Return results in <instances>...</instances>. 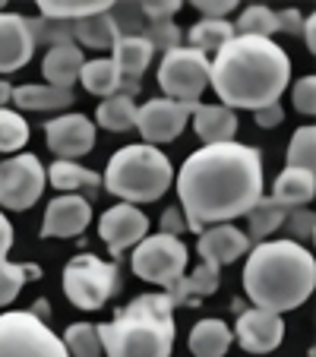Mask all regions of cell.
<instances>
[{
  "instance_id": "obj_43",
  "label": "cell",
  "mask_w": 316,
  "mask_h": 357,
  "mask_svg": "<svg viewBox=\"0 0 316 357\" xmlns=\"http://www.w3.org/2000/svg\"><path fill=\"white\" fill-rule=\"evenodd\" d=\"M193 7L202 13V20H225V16H228L237 3H234V0H196Z\"/></svg>"
},
{
  "instance_id": "obj_52",
  "label": "cell",
  "mask_w": 316,
  "mask_h": 357,
  "mask_svg": "<svg viewBox=\"0 0 316 357\" xmlns=\"http://www.w3.org/2000/svg\"><path fill=\"white\" fill-rule=\"evenodd\" d=\"M3 7H7V3H3V0H0V13H3Z\"/></svg>"
},
{
  "instance_id": "obj_26",
  "label": "cell",
  "mask_w": 316,
  "mask_h": 357,
  "mask_svg": "<svg viewBox=\"0 0 316 357\" xmlns=\"http://www.w3.org/2000/svg\"><path fill=\"white\" fill-rule=\"evenodd\" d=\"M38 10H41V20L80 22L86 16L108 13L111 3L108 0H38Z\"/></svg>"
},
{
  "instance_id": "obj_23",
  "label": "cell",
  "mask_w": 316,
  "mask_h": 357,
  "mask_svg": "<svg viewBox=\"0 0 316 357\" xmlns=\"http://www.w3.org/2000/svg\"><path fill=\"white\" fill-rule=\"evenodd\" d=\"M111 61L121 70V79L127 82H140V76L146 73V67L152 63V47L142 35H130V38H117L114 41V57Z\"/></svg>"
},
{
  "instance_id": "obj_22",
  "label": "cell",
  "mask_w": 316,
  "mask_h": 357,
  "mask_svg": "<svg viewBox=\"0 0 316 357\" xmlns=\"http://www.w3.org/2000/svg\"><path fill=\"white\" fill-rule=\"evenodd\" d=\"M316 196V177L313 171H301V168H285L282 174L272 183V199L285 209L291 206H307Z\"/></svg>"
},
{
  "instance_id": "obj_4",
  "label": "cell",
  "mask_w": 316,
  "mask_h": 357,
  "mask_svg": "<svg viewBox=\"0 0 316 357\" xmlns=\"http://www.w3.org/2000/svg\"><path fill=\"white\" fill-rule=\"evenodd\" d=\"M101 351L108 357H171L174 351V307L168 294H140L98 326Z\"/></svg>"
},
{
  "instance_id": "obj_49",
  "label": "cell",
  "mask_w": 316,
  "mask_h": 357,
  "mask_svg": "<svg viewBox=\"0 0 316 357\" xmlns=\"http://www.w3.org/2000/svg\"><path fill=\"white\" fill-rule=\"evenodd\" d=\"M13 98V86L7 79H0V108H7V101Z\"/></svg>"
},
{
  "instance_id": "obj_15",
  "label": "cell",
  "mask_w": 316,
  "mask_h": 357,
  "mask_svg": "<svg viewBox=\"0 0 316 357\" xmlns=\"http://www.w3.org/2000/svg\"><path fill=\"white\" fill-rule=\"evenodd\" d=\"M89 222H92L89 199H82L76 193H63L47 202L45 222H41V237H80Z\"/></svg>"
},
{
  "instance_id": "obj_44",
  "label": "cell",
  "mask_w": 316,
  "mask_h": 357,
  "mask_svg": "<svg viewBox=\"0 0 316 357\" xmlns=\"http://www.w3.org/2000/svg\"><path fill=\"white\" fill-rule=\"evenodd\" d=\"M253 121H256V127H262V130H272V127H278V123L285 121V108L282 105H266V108H259V111H253Z\"/></svg>"
},
{
  "instance_id": "obj_32",
  "label": "cell",
  "mask_w": 316,
  "mask_h": 357,
  "mask_svg": "<svg viewBox=\"0 0 316 357\" xmlns=\"http://www.w3.org/2000/svg\"><path fill=\"white\" fill-rule=\"evenodd\" d=\"M29 278H41V269L35 263H7V259H0V307L13 303Z\"/></svg>"
},
{
  "instance_id": "obj_36",
  "label": "cell",
  "mask_w": 316,
  "mask_h": 357,
  "mask_svg": "<svg viewBox=\"0 0 316 357\" xmlns=\"http://www.w3.org/2000/svg\"><path fill=\"white\" fill-rule=\"evenodd\" d=\"M313 155H316V130L313 127H297L288 146V168L313 171Z\"/></svg>"
},
{
  "instance_id": "obj_47",
  "label": "cell",
  "mask_w": 316,
  "mask_h": 357,
  "mask_svg": "<svg viewBox=\"0 0 316 357\" xmlns=\"http://www.w3.org/2000/svg\"><path fill=\"white\" fill-rule=\"evenodd\" d=\"M10 247H13V225H10L7 215L0 212V259H7Z\"/></svg>"
},
{
  "instance_id": "obj_46",
  "label": "cell",
  "mask_w": 316,
  "mask_h": 357,
  "mask_svg": "<svg viewBox=\"0 0 316 357\" xmlns=\"http://www.w3.org/2000/svg\"><path fill=\"white\" fill-rule=\"evenodd\" d=\"M276 20H278V29L288 35H297L303 29V16L297 10H282V13H276Z\"/></svg>"
},
{
  "instance_id": "obj_1",
  "label": "cell",
  "mask_w": 316,
  "mask_h": 357,
  "mask_svg": "<svg viewBox=\"0 0 316 357\" xmlns=\"http://www.w3.org/2000/svg\"><path fill=\"white\" fill-rule=\"evenodd\" d=\"M177 196L187 231L202 234L212 225L247 215L262 199V155L243 142L202 146L177 174Z\"/></svg>"
},
{
  "instance_id": "obj_28",
  "label": "cell",
  "mask_w": 316,
  "mask_h": 357,
  "mask_svg": "<svg viewBox=\"0 0 316 357\" xmlns=\"http://www.w3.org/2000/svg\"><path fill=\"white\" fill-rule=\"evenodd\" d=\"M45 177H47L51 187L63 190V193H73V190H82V187L86 190H98L101 187V177L95 174V171L82 168V165H76V162H61V158L45 171Z\"/></svg>"
},
{
  "instance_id": "obj_18",
  "label": "cell",
  "mask_w": 316,
  "mask_h": 357,
  "mask_svg": "<svg viewBox=\"0 0 316 357\" xmlns=\"http://www.w3.org/2000/svg\"><path fill=\"white\" fill-rule=\"evenodd\" d=\"M193 130L202 139V146H218V142H234L237 114L225 105H196L193 108Z\"/></svg>"
},
{
  "instance_id": "obj_25",
  "label": "cell",
  "mask_w": 316,
  "mask_h": 357,
  "mask_svg": "<svg viewBox=\"0 0 316 357\" xmlns=\"http://www.w3.org/2000/svg\"><path fill=\"white\" fill-rule=\"evenodd\" d=\"M80 79L86 86V92L101 95V98H111V95L121 92V70L111 57H98V61H86L80 70Z\"/></svg>"
},
{
  "instance_id": "obj_9",
  "label": "cell",
  "mask_w": 316,
  "mask_h": 357,
  "mask_svg": "<svg viewBox=\"0 0 316 357\" xmlns=\"http://www.w3.org/2000/svg\"><path fill=\"white\" fill-rule=\"evenodd\" d=\"M158 86L165 89V98L200 105L202 89L209 86V54L183 45L168 51L158 63Z\"/></svg>"
},
{
  "instance_id": "obj_10",
  "label": "cell",
  "mask_w": 316,
  "mask_h": 357,
  "mask_svg": "<svg viewBox=\"0 0 316 357\" xmlns=\"http://www.w3.org/2000/svg\"><path fill=\"white\" fill-rule=\"evenodd\" d=\"M47 187L45 168L35 155H16L0 162V206L13 212L32 209Z\"/></svg>"
},
{
  "instance_id": "obj_12",
  "label": "cell",
  "mask_w": 316,
  "mask_h": 357,
  "mask_svg": "<svg viewBox=\"0 0 316 357\" xmlns=\"http://www.w3.org/2000/svg\"><path fill=\"white\" fill-rule=\"evenodd\" d=\"M45 139L61 162H73L95 149V123L86 114H61L45 123Z\"/></svg>"
},
{
  "instance_id": "obj_7",
  "label": "cell",
  "mask_w": 316,
  "mask_h": 357,
  "mask_svg": "<svg viewBox=\"0 0 316 357\" xmlns=\"http://www.w3.org/2000/svg\"><path fill=\"white\" fill-rule=\"evenodd\" d=\"M0 357H70L63 342L32 310L0 313Z\"/></svg>"
},
{
  "instance_id": "obj_20",
  "label": "cell",
  "mask_w": 316,
  "mask_h": 357,
  "mask_svg": "<svg viewBox=\"0 0 316 357\" xmlns=\"http://www.w3.org/2000/svg\"><path fill=\"white\" fill-rule=\"evenodd\" d=\"M82 63H86V61H82L80 45L67 41V45H54V47H47L45 61H41V73H45L47 86L70 89L76 79H80Z\"/></svg>"
},
{
  "instance_id": "obj_2",
  "label": "cell",
  "mask_w": 316,
  "mask_h": 357,
  "mask_svg": "<svg viewBox=\"0 0 316 357\" xmlns=\"http://www.w3.org/2000/svg\"><path fill=\"white\" fill-rule=\"evenodd\" d=\"M209 82L225 108L259 111L282 98L291 82V61L272 38L234 35L209 63Z\"/></svg>"
},
{
  "instance_id": "obj_5",
  "label": "cell",
  "mask_w": 316,
  "mask_h": 357,
  "mask_svg": "<svg viewBox=\"0 0 316 357\" xmlns=\"http://www.w3.org/2000/svg\"><path fill=\"white\" fill-rule=\"evenodd\" d=\"M101 183L108 187V193L121 196L130 206L155 202L174 183V168L168 155H162L155 146H123L111 155Z\"/></svg>"
},
{
  "instance_id": "obj_16",
  "label": "cell",
  "mask_w": 316,
  "mask_h": 357,
  "mask_svg": "<svg viewBox=\"0 0 316 357\" xmlns=\"http://www.w3.org/2000/svg\"><path fill=\"white\" fill-rule=\"evenodd\" d=\"M35 54V35L26 16L0 13V73H16Z\"/></svg>"
},
{
  "instance_id": "obj_6",
  "label": "cell",
  "mask_w": 316,
  "mask_h": 357,
  "mask_svg": "<svg viewBox=\"0 0 316 357\" xmlns=\"http://www.w3.org/2000/svg\"><path fill=\"white\" fill-rule=\"evenodd\" d=\"M117 288V266L98 259L95 253H80L63 269V294L80 310H101Z\"/></svg>"
},
{
  "instance_id": "obj_17",
  "label": "cell",
  "mask_w": 316,
  "mask_h": 357,
  "mask_svg": "<svg viewBox=\"0 0 316 357\" xmlns=\"http://www.w3.org/2000/svg\"><path fill=\"white\" fill-rule=\"evenodd\" d=\"M250 247H253L250 237L243 234V231H237L234 225H212V228L202 231L200 243H196L200 257L206 259V263H216L218 269L234 263V259H241V257H247Z\"/></svg>"
},
{
  "instance_id": "obj_14",
  "label": "cell",
  "mask_w": 316,
  "mask_h": 357,
  "mask_svg": "<svg viewBox=\"0 0 316 357\" xmlns=\"http://www.w3.org/2000/svg\"><path fill=\"white\" fill-rule=\"evenodd\" d=\"M237 344L250 354H269L282 344V335H285V323L278 313H269V310H243L237 313Z\"/></svg>"
},
{
  "instance_id": "obj_45",
  "label": "cell",
  "mask_w": 316,
  "mask_h": 357,
  "mask_svg": "<svg viewBox=\"0 0 316 357\" xmlns=\"http://www.w3.org/2000/svg\"><path fill=\"white\" fill-rule=\"evenodd\" d=\"M183 231H187L183 212H181V209H165V215H162V234H168V237H181Z\"/></svg>"
},
{
  "instance_id": "obj_51",
  "label": "cell",
  "mask_w": 316,
  "mask_h": 357,
  "mask_svg": "<svg viewBox=\"0 0 316 357\" xmlns=\"http://www.w3.org/2000/svg\"><path fill=\"white\" fill-rule=\"evenodd\" d=\"M231 310H234V313H243L247 307H243V301H231Z\"/></svg>"
},
{
  "instance_id": "obj_21",
  "label": "cell",
  "mask_w": 316,
  "mask_h": 357,
  "mask_svg": "<svg viewBox=\"0 0 316 357\" xmlns=\"http://www.w3.org/2000/svg\"><path fill=\"white\" fill-rule=\"evenodd\" d=\"M16 108L22 111H61L73 105V89H61V86H47V82H29V86L13 89Z\"/></svg>"
},
{
  "instance_id": "obj_39",
  "label": "cell",
  "mask_w": 316,
  "mask_h": 357,
  "mask_svg": "<svg viewBox=\"0 0 316 357\" xmlns=\"http://www.w3.org/2000/svg\"><path fill=\"white\" fill-rule=\"evenodd\" d=\"M32 26V35H35V45L45 41L47 47L54 45H67L73 41V22H54V20H29Z\"/></svg>"
},
{
  "instance_id": "obj_50",
  "label": "cell",
  "mask_w": 316,
  "mask_h": 357,
  "mask_svg": "<svg viewBox=\"0 0 316 357\" xmlns=\"http://www.w3.org/2000/svg\"><path fill=\"white\" fill-rule=\"evenodd\" d=\"M47 313H51V310H47V301H45V297H41V301H35V307H32V317H38L41 323H45V319H47Z\"/></svg>"
},
{
  "instance_id": "obj_40",
  "label": "cell",
  "mask_w": 316,
  "mask_h": 357,
  "mask_svg": "<svg viewBox=\"0 0 316 357\" xmlns=\"http://www.w3.org/2000/svg\"><path fill=\"white\" fill-rule=\"evenodd\" d=\"M288 231H291V241L294 243H307V241H313V228H316V222H313V212L310 209H294L288 218Z\"/></svg>"
},
{
  "instance_id": "obj_31",
  "label": "cell",
  "mask_w": 316,
  "mask_h": 357,
  "mask_svg": "<svg viewBox=\"0 0 316 357\" xmlns=\"http://www.w3.org/2000/svg\"><path fill=\"white\" fill-rule=\"evenodd\" d=\"M187 38H190L187 47L209 54V51H218L225 41L234 38V26H231V22H225V20H200L196 26H190Z\"/></svg>"
},
{
  "instance_id": "obj_3",
  "label": "cell",
  "mask_w": 316,
  "mask_h": 357,
  "mask_svg": "<svg viewBox=\"0 0 316 357\" xmlns=\"http://www.w3.org/2000/svg\"><path fill=\"white\" fill-rule=\"evenodd\" d=\"M243 288L256 303V310H269L282 317L294 310L313 294L316 263L313 253L294 241H266L250 247L243 266Z\"/></svg>"
},
{
  "instance_id": "obj_34",
  "label": "cell",
  "mask_w": 316,
  "mask_h": 357,
  "mask_svg": "<svg viewBox=\"0 0 316 357\" xmlns=\"http://www.w3.org/2000/svg\"><path fill=\"white\" fill-rule=\"evenodd\" d=\"M237 35H253V38H272L278 32V20H276V10L262 7V3H253L241 13L234 26Z\"/></svg>"
},
{
  "instance_id": "obj_19",
  "label": "cell",
  "mask_w": 316,
  "mask_h": 357,
  "mask_svg": "<svg viewBox=\"0 0 316 357\" xmlns=\"http://www.w3.org/2000/svg\"><path fill=\"white\" fill-rule=\"evenodd\" d=\"M222 284V269L216 263H206L193 272V275H181L174 284L168 288V301L171 307H187V303H200L202 297H212Z\"/></svg>"
},
{
  "instance_id": "obj_11",
  "label": "cell",
  "mask_w": 316,
  "mask_h": 357,
  "mask_svg": "<svg viewBox=\"0 0 316 357\" xmlns=\"http://www.w3.org/2000/svg\"><path fill=\"white\" fill-rule=\"evenodd\" d=\"M196 105H181L171 98H152L142 108H136V127L146 136V146H158V142H174L183 133L190 114Z\"/></svg>"
},
{
  "instance_id": "obj_29",
  "label": "cell",
  "mask_w": 316,
  "mask_h": 357,
  "mask_svg": "<svg viewBox=\"0 0 316 357\" xmlns=\"http://www.w3.org/2000/svg\"><path fill=\"white\" fill-rule=\"evenodd\" d=\"M285 218H288V209L285 206H278L272 196H262L259 202H256L253 209L247 212V222H250V243H259L262 237H269L272 231H278L285 225Z\"/></svg>"
},
{
  "instance_id": "obj_48",
  "label": "cell",
  "mask_w": 316,
  "mask_h": 357,
  "mask_svg": "<svg viewBox=\"0 0 316 357\" xmlns=\"http://www.w3.org/2000/svg\"><path fill=\"white\" fill-rule=\"evenodd\" d=\"M313 29H316V16L310 13V20H303V29H301V32H303V41H307L310 51H316V35H313Z\"/></svg>"
},
{
  "instance_id": "obj_42",
  "label": "cell",
  "mask_w": 316,
  "mask_h": 357,
  "mask_svg": "<svg viewBox=\"0 0 316 357\" xmlns=\"http://www.w3.org/2000/svg\"><path fill=\"white\" fill-rule=\"evenodd\" d=\"M183 3H177V0H149V3H140L142 16H146V22H162V20H171V16L181 10Z\"/></svg>"
},
{
  "instance_id": "obj_8",
  "label": "cell",
  "mask_w": 316,
  "mask_h": 357,
  "mask_svg": "<svg viewBox=\"0 0 316 357\" xmlns=\"http://www.w3.org/2000/svg\"><path fill=\"white\" fill-rule=\"evenodd\" d=\"M187 243L181 237H168V234H152L142 237L133 250V275L142 278L149 284H162V288H171L177 278L187 269Z\"/></svg>"
},
{
  "instance_id": "obj_35",
  "label": "cell",
  "mask_w": 316,
  "mask_h": 357,
  "mask_svg": "<svg viewBox=\"0 0 316 357\" xmlns=\"http://www.w3.org/2000/svg\"><path fill=\"white\" fill-rule=\"evenodd\" d=\"M29 142V123L20 111L0 108V152H16Z\"/></svg>"
},
{
  "instance_id": "obj_41",
  "label": "cell",
  "mask_w": 316,
  "mask_h": 357,
  "mask_svg": "<svg viewBox=\"0 0 316 357\" xmlns=\"http://www.w3.org/2000/svg\"><path fill=\"white\" fill-rule=\"evenodd\" d=\"M291 98H294V108L301 111V114H313L316 111V76H303V79H297Z\"/></svg>"
},
{
  "instance_id": "obj_37",
  "label": "cell",
  "mask_w": 316,
  "mask_h": 357,
  "mask_svg": "<svg viewBox=\"0 0 316 357\" xmlns=\"http://www.w3.org/2000/svg\"><path fill=\"white\" fill-rule=\"evenodd\" d=\"M142 38L149 41V47H158V51H174V47H181L183 41V32L174 26L171 20H162V22H146V29H142Z\"/></svg>"
},
{
  "instance_id": "obj_13",
  "label": "cell",
  "mask_w": 316,
  "mask_h": 357,
  "mask_svg": "<svg viewBox=\"0 0 316 357\" xmlns=\"http://www.w3.org/2000/svg\"><path fill=\"white\" fill-rule=\"evenodd\" d=\"M98 234L101 241L108 243V250L114 257H121L123 250L136 247L142 237H149V218L142 215L136 206L130 202H121L114 209H108L98 222Z\"/></svg>"
},
{
  "instance_id": "obj_33",
  "label": "cell",
  "mask_w": 316,
  "mask_h": 357,
  "mask_svg": "<svg viewBox=\"0 0 316 357\" xmlns=\"http://www.w3.org/2000/svg\"><path fill=\"white\" fill-rule=\"evenodd\" d=\"M63 348L70 357H101V338H98V326L92 323H73L63 332Z\"/></svg>"
},
{
  "instance_id": "obj_27",
  "label": "cell",
  "mask_w": 316,
  "mask_h": 357,
  "mask_svg": "<svg viewBox=\"0 0 316 357\" xmlns=\"http://www.w3.org/2000/svg\"><path fill=\"white\" fill-rule=\"evenodd\" d=\"M121 38L117 35V26L108 13H95V16H86V20L73 22V45L86 47H95V51H105V47H114V41Z\"/></svg>"
},
{
  "instance_id": "obj_38",
  "label": "cell",
  "mask_w": 316,
  "mask_h": 357,
  "mask_svg": "<svg viewBox=\"0 0 316 357\" xmlns=\"http://www.w3.org/2000/svg\"><path fill=\"white\" fill-rule=\"evenodd\" d=\"M108 16L114 20L117 35H121V38H130V35H142V29H146V16H142L140 3H111Z\"/></svg>"
},
{
  "instance_id": "obj_30",
  "label": "cell",
  "mask_w": 316,
  "mask_h": 357,
  "mask_svg": "<svg viewBox=\"0 0 316 357\" xmlns=\"http://www.w3.org/2000/svg\"><path fill=\"white\" fill-rule=\"evenodd\" d=\"M95 121L101 123L105 130H114V133H123V130L136 127V101L130 95H111L98 105L95 111Z\"/></svg>"
},
{
  "instance_id": "obj_24",
  "label": "cell",
  "mask_w": 316,
  "mask_h": 357,
  "mask_svg": "<svg viewBox=\"0 0 316 357\" xmlns=\"http://www.w3.org/2000/svg\"><path fill=\"white\" fill-rule=\"evenodd\" d=\"M231 342H234V335L222 319H200L190 329V351L196 357H225Z\"/></svg>"
}]
</instances>
